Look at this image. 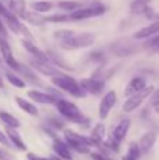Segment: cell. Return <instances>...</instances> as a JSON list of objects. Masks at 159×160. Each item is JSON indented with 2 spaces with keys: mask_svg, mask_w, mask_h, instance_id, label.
Listing matches in <instances>:
<instances>
[{
  "mask_svg": "<svg viewBox=\"0 0 159 160\" xmlns=\"http://www.w3.org/2000/svg\"><path fill=\"white\" fill-rule=\"evenodd\" d=\"M52 149H54V152H55V155L59 156L61 159H64V160H72L73 159L72 150H70V148L68 146L66 142H62V141H59V139H55V141L52 142Z\"/></svg>",
  "mask_w": 159,
  "mask_h": 160,
  "instance_id": "14",
  "label": "cell"
},
{
  "mask_svg": "<svg viewBox=\"0 0 159 160\" xmlns=\"http://www.w3.org/2000/svg\"><path fill=\"white\" fill-rule=\"evenodd\" d=\"M0 143H3L4 146H8V148L11 146V143H10V141H8V138H7V135H6V132H3L2 129H0Z\"/></svg>",
  "mask_w": 159,
  "mask_h": 160,
  "instance_id": "33",
  "label": "cell"
},
{
  "mask_svg": "<svg viewBox=\"0 0 159 160\" xmlns=\"http://www.w3.org/2000/svg\"><path fill=\"white\" fill-rule=\"evenodd\" d=\"M130 127H131V121L128 118H124L115 125V128L113 129V141L117 142V143H121L123 139L127 136L130 131Z\"/></svg>",
  "mask_w": 159,
  "mask_h": 160,
  "instance_id": "12",
  "label": "cell"
},
{
  "mask_svg": "<svg viewBox=\"0 0 159 160\" xmlns=\"http://www.w3.org/2000/svg\"><path fill=\"white\" fill-rule=\"evenodd\" d=\"M51 80H52V84L55 86V87L61 88L62 91H66V93H69L70 96H73V97H79V98H80V97L86 96V91L80 87L79 82L73 79L72 76L61 73V75H56V76H54V78H51Z\"/></svg>",
  "mask_w": 159,
  "mask_h": 160,
  "instance_id": "2",
  "label": "cell"
},
{
  "mask_svg": "<svg viewBox=\"0 0 159 160\" xmlns=\"http://www.w3.org/2000/svg\"><path fill=\"white\" fill-rule=\"evenodd\" d=\"M158 32H159V20L154 21L152 24L146 25V27L141 28L140 31H137V32L134 34V38L135 39H146V38H151V37L156 35Z\"/></svg>",
  "mask_w": 159,
  "mask_h": 160,
  "instance_id": "18",
  "label": "cell"
},
{
  "mask_svg": "<svg viewBox=\"0 0 159 160\" xmlns=\"http://www.w3.org/2000/svg\"><path fill=\"white\" fill-rule=\"evenodd\" d=\"M104 135H106V127H104L103 122H97V124L93 127L92 133H90V138L95 141L96 146H100L104 141Z\"/></svg>",
  "mask_w": 159,
  "mask_h": 160,
  "instance_id": "20",
  "label": "cell"
},
{
  "mask_svg": "<svg viewBox=\"0 0 159 160\" xmlns=\"http://www.w3.org/2000/svg\"><path fill=\"white\" fill-rule=\"evenodd\" d=\"M4 76H6V79H7V82L10 83L11 86L17 87V88H24L25 86H27L25 84V80H23L20 76H17L16 73H13L11 70H6Z\"/></svg>",
  "mask_w": 159,
  "mask_h": 160,
  "instance_id": "24",
  "label": "cell"
},
{
  "mask_svg": "<svg viewBox=\"0 0 159 160\" xmlns=\"http://www.w3.org/2000/svg\"><path fill=\"white\" fill-rule=\"evenodd\" d=\"M0 35H2V37H6V35H7V31H6L4 24L2 22V18H0Z\"/></svg>",
  "mask_w": 159,
  "mask_h": 160,
  "instance_id": "37",
  "label": "cell"
},
{
  "mask_svg": "<svg viewBox=\"0 0 159 160\" xmlns=\"http://www.w3.org/2000/svg\"><path fill=\"white\" fill-rule=\"evenodd\" d=\"M6 135H7L8 141H10L11 146H16L18 150H27V146H25L24 141H23L21 135L17 132V128H11V127H7L6 129Z\"/></svg>",
  "mask_w": 159,
  "mask_h": 160,
  "instance_id": "17",
  "label": "cell"
},
{
  "mask_svg": "<svg viewBox=\"0 0 159 160\" xmlns=\"http://www.w3.org/2000/svg\"><path fill=\"white\" fill-rule=\"evenodd\" d=\"M45 22H66V21H70L69 18V14H52V16H47L44 17Z\"/></svg>",
  "mask_w": 159,
  "mask_h": 160,
  "instance_id": "30",
  "label": "cell"
},
{
  "mask_svg": "<svg viewBox=\"0 0 159 160\" xmlns=\"http://www.w3.org/2000/svg\"><path fill=\"white\" fill-rule=\"evenodd\" d=\"M64 136L68 146L70 148V150H76V152L83 153V155L90 152V146H96L95 141L90 136L80 135V133L75 132L72 129H65Z\"/></svg>",
  "mask_w": 159,
  "mask_h": 160,
  "instance_id": "1",
  "label": "cell"
},
{
  "mask_svg": "<svg viewBox=\"0 0 159 160\" xmlns=\"http://www.w3.org/2000/svg\"><path fill=\"white\" fill-rule=\"evenodd\" d=\"M115 102H117V93L114 90H109L107 93H104V96L100 100V104H99V118L101 121L109 117Z\"/></svg>",
  "mask_w": 159,
  "mask_h": 160,
  "instance_id": "7",
  "label": "cell"
},
{
  "mask_svg": "<svg viewBox=\"0 0 159 160\" xmlns=\"http://www.w3.org/2000/svg\"><path fill=\"white\" fill-rule=\"evenodd\" d=\"M154 90H155L154 86H145L142 90L128 96V98L123 104V111L124 112H132V111H135L146 98H149V96L152 94Z\"/></svg>",
  "mask_w": 159,
  "mask_h": 160,
  "instance_id": "6",
  "label": "cell"
},
{
  "mask_svg": "<svg viewBox=\"0 0 159 160\" xmlns=\"http://www.w3.org/2000/svg\"><path fill=\"white\" fill-rule=\"evenodd\" d=\"M155 142H156V133L155 132L149 131V132L144 133V135L140 138V141H138V148H140V150H141V155L148 153L149 150L154 148Z\"/></svg>",
  "mask_w": 159,
  "mask_h": 160,
  "instance_id": "13",
  "label": "cell"
},
{
  "mask_svg": "<svg viewBox=\"0 0 159 160\" xmlns=\"http://www.w3.org/2000/svg\"><path fill=\"white\" fill-rule=\"evenodd\" d=\"M79 84H80V87L83 88L86 93H92V94H96V96H99V94L103 93L104 90V82L97 78H85V79H80V82H79Z\"/></svg>",
  "mask_w": 159,
  "mask_h": 160,
  "instance_id": "10",
  "label": "cell"
},
{
  "mask_svg": "<svg viewBox=\"0 0 159 160\" xmlns=\"http://www.w3.org/2000/svg\"><path fill=\"white\" fill-rule=\"evenodd\" d=\"M27 96L30 100L39 102V104H55L56 98H58V97L52 96L51 93H45V91H41V90H35V88L28 90Z\"/></svg>",
  "mask_w": 159,
  "mask_h": 160,
  "instance_id": "11",
  "label": "cell"
},
{
  "mask_svg": "<svg viewBox=\"0 0 159 160\" xmlns=\"http://www.w3.org/2000/svg\"><path fill=\"white\" fill-rule=\"evenodd\" d=\"M18 17L20 18H23V20H25L27 22H30V24H33V25H42L45 22L44 17H41L39 16V13H37V11L24 10Z\"/></svg>",
  "mask_w": 159,
  "mask_h": 160,
  "instance_id": "21",
  "label": "cell"
},
{
  "mask_svg": "<svg viewBox=\"0 0 159 160\" xmlns=\"http://www.w3.org/2000/svg\"><path fill=\"white\" fill-rule=\"evenodd\" d=\"M148 3L149 0H132L131 6H130V11L132 14H144L148 8Z\"/></svg>",
  "mask_w": 159,
  "mask_h": 160,
  "instance_id": "26",
  "label": "cell"
},
{
  "mask_svg": "<svg viewBox=\"0 0 159 160\" xmlns=\"http://www.w3.org/2000/svg\"><path fill=\"white\" fill-rule=\"evenodd\" d=\"M154 110H155V112L159 114V101H156V102L154 104Z\"/></svg>",
  "mask_w": 159,
  "mask_h": 160,
  "instance_id": "39",
  "label": "cell"
},
{
  "mask_svg": "<svg viewBox=\"0 0 159 160\" xmlns=\"http://www.w3.org/2000/svg\"><path fill=\"white\" fill-rule=\"evenodd\" d=\"M146 47L151 49H159V32L156 35L152 37V39H149V42L146 44Z\"/></svg>",
  "mask_w": 159,
  "mask_h": 160,
  "instance_id": "32",
  "label": "cell"
},
{
  "mask_svg": "<svg viewBox=\"0 0 159 160\" xmlns=\"http://www.w3.org/2000/svg\"><path fill=\"white\" fill-rule=\"evenodd\" d=\"M149 97H151V104H152V105H154L156 101H159V88H158V90H154V91H152V94H151Z\"/></svg>",
  "mask_w": 159,
  "mask_h": 160,
  "instance_id": "35",
  "label": "cell"
},
{
  "mask_svg": "<svg viewBox=\"0 0 159 160\" xmlns=\"http://www.w3.org/2000/svg\"><path fill=\"white\" fill-rule=\"evenodd\" d=\"M16 102L24 112L30 114V115H38V108L35 107V104L30 102L28 100L23 98V97H16Z\"/></svg>",
  "mask_w": 159,
  "mask_h": 160,
  "instance_id": "22",
  "label": "cell"
},
{
  "mask_svg": "<svg viewBox=\"0 0 159 160\" xmlns=\"http://www.w3.org/2000/svg\"><path fill=\"white\" fill-rule=\"evenodd\" d=\"M0 160H8V155L3 149H0Z\"/></svg>",
  "mask_w": 159,
  "mask_h": 160,
  "instance_id": "38",
  "label": "cell"
},
{
  "mask_svg": "<svg viewBox=\"0 0 159 160\" xmlns=\"http://www.w3.org/2000/svg\"><path fill=\"white\" fill-rule=\"evenodd\" d=\"M54 105L56 107L58 112L61 114L62 117H65L66 119H69V121L76 122V124H80V122L85 119L83 112L79 110L78 105H76L75 102L69 101V100H65V98H62V97H59V98H56V101Z\"/></svg>",
  "mask_w": 159,
  "mask_h": 160,
  "instance_id": "3",
  "label": "cell"
},
{
  "mask_svg": "<svg viewBox=\"0 0 159 160\" xmlns=\"http://www.w3.org/2000/svg\"><path fill=\"white\" fill-rule=\"evenodd\" d=\"M56 6H58V8H61V10L64 11H73L76 10V8L82 7V4L79 2H75V0H61V2L56 3Z\"/></svg>",
  "mask_w": 159,
  "mask_h": 160,
  "instance_id": "28",
  "label": "cell"
},
{
  "mask_svg": "<svg viewBox=\"0 0 159 160\" xmlns=\"http://www.w3.org/2000/svg\"><path fill=\"white\" fill-rule=\"evenodd\" d=\"M95 44V35L89 32H82V34H75L70 38L65 39V41L59 42L61 48L68 51L72 49H80V48H87L90 45Z\"/></svg>",
  "mask_w": 159,
  "mask_h": 160,
  "instance_id": "5",
  "label": "cell"
},
{
  "mask_svg": "<svg viewBox=\"0 0 159 160\" xmlns=\"http://www.w3.org/2000/svg\"><path fill=\"white\" fill-rule=\"evenodd\" d=\"M31 7H33V10L37 11V13H47V11L52 10L54 3L47 2V0H38V2L31 3Z\"/></svg>",
  "mask_w": 159,
  "mask_h": 160,
  "instance_id": "27",
  "label": "cell"
},
{
  "mask_svg": "<svg viewBox=\"0 0 159 160\" xmlns=\"http://www.w3.org/2000/svg\"><path fill=\"white\" fill-rule=\"evenodd\" d=\"M145 86H146L145 78H142V76H135V78H132L131 80H130L128 84H127V87L124 88V96H127V97L131 96V94L142 90Z\"/></svg>",
  "mask_w": 159,
  "mask_h": 160,
  "instance_id": "16",
  "label": "cell"
},
{
  "mask_svg": "<svg viewBox=\"0 0 159 160\" xmlns=\"http://www.w3.org/2000/svg\"><path fill=\"white\" fill-rule=\"evenodd\" d=\"M0 119H2L7 127H11V128L21 127V122H20L14 115H11L10 112H7V111H0Z\"/></svg>",
  "mask_w": 159,
  "mask_h": 160,
  "instance_id": "25",
  "label": "cell"
},
{
  "mask_svg": "<svg viewBox=\"0 0 159 160\" xmlns=\"http://www.w3.org/2000/svg\"><path fill=\"white\" fill-rule=\"evenodd\" d=\"M156 20H159V16H156Z\"/></svg>",
  "mask_w": 159,
  "mask_h": 160,
  "instance_id": "42",
  "label": "cell"
},
{
  "mask_svg": "<svg viewBox=\"0 0 159 160\" xmlns=\"http://www.w3.org/2000/svg\"><path fill=\"white\" fill-rule=\"evenodd\" d=\"M17 72H20L23 76H24V80H27V82H31V83H37L38 86H42V82L39 80V78L37 76V73L34 72L33 69H30L28 66H24V65L18 63V66H17Z\"/></svg>",
  "mask_w": 159,
  "mask_h": 160,
  "instance_id": "19",
  "label": "cell"
},
{
  "mask_svg": "<svg viewBox=\"0 0 159 160\" xmlns=\"http://www.w3.org/2000/svg\"><path fill=\"white\" fill-rule=\"evenodd\" d=\"M27 159H28V160H54L52 158H42V156L34 155V153H28V155H27Z\"/></svg>",
  "mask_w": 159,
  "mask_h": 160,
  "instance_id": "34",
  "label": "cell"
},
{
  "mask_svg": "<svg viewBox=\"0 0 159 160\" xmlns=\"http://www.w3.org/2000/svg\"><path fill=\"white\" fill-rule=\"evenodd\" d=\"M21 44H23V47L27 49V52L30 53L33 58H37V59H42V61H49V58H48V55H47V52H44V51L41 49V48H38L34 42H31L30 39H27V38H24L21 41Z\"/></svg>",
  "mask_w": 159,
  "mask_h": 160,
  "instance_id": "15",
  "label": "cell"
},
{
  "mask_svg": "<svg viewBox=\"0 0 159 160\" xmlns=\"http://www.w3.org/2000/svg\"><path fill=\"white\" fill-rule=\"evenodd\" d=\"M7 4H8V8H10L17 17L25 10V2L24 0H7Z\"/></svg>",
  "mask_w": 159,
  "mask_h": 160,
  "instance_id": "29",
  "label": "cell"
},
{
  "mask_svg": "<svg viewBox=\"0 0 159 160\" xmlns=\"http://www.w3.org/2000/svg\"><path fill=\"white\" fill-rule=\"evenodd\" d=\"M72 35H75V31H72V30H58V31L54 32V38H55L56 41H59V42L70 38Z\"/></svg>",
  "mask_w": 159,
  "mask_h": 160,
  "instance_id": "31",
  "label": "cell"
},
{
  "mask_svg": "<svg viewBox=\"0 0 159 160\" xmlns=\"http://www.w3.org/2000/svg\"><path fill=\"white\" fill-rule=\"evenodd\" d=\"M0 56H2V59L6 62V65H7L8 68H11L13 70L17 69L18 62H17L16 58L13 56V51H11V47L7 42L6 37H0Z\"/></svg>",
  "mask_w": 159,
  "mask_h": 160,
  "instance_id": "9",
  "label": "cell"
},
{
  "mask_svg": "<svg viewBox=\"0 0 159 160\" xmlns=\"http://www.w3.org/2000/svg\"><path fill=\"white\" fill-rule=\"evenodd\" d=\"M106 6L101 4L99 2H93L89 7H79L76 10L70 11L69 13V18L70 21H82V20H87L92 17H97L101 14L106 13Z\"/></svg>",
  "mask_w": 159,
  "mask_h": 160,
  "instance_id": "4",
  "label": "cell"
},
{
  "mask_svg": "<svg viewBox=\"0 0 159 160\" xmlns=\"http://www.w3.org/2000/svg\"><path fill=\"white\" fill-rule=\"evenodd\" d=\"M0 65H2V56H0Z\"/></svg>",
  "mask_w": 159,
  "mask_h": 160,
  "instance_id": "41",
  "label": "cell"
},
{
  "mask_svg": "<svg viewBox=\"0 0 159 160\" xmlns=\"http://www.w3.org/2000/svg\"><path fill=\"white\" fill-rule=\"evenodd\" d=\"M4 87V83H3V79H2V76H0V88H3Z\"/></svg>",
  "mask_w": 159,
  "mask_h": 160,
  "instance_id": "40",
  "label": "cell"
},
{
  "mask_svg": "<svg viewBox=\"0 0 159 160\" xmlns=\"http://www.w3.org/2000/svg\"><path fill=\"white\" fill-rule=\"evenodd\" d=\"M31 65H33V68L38 73H41V75H44V76H48V78H54V76L62 73L61 70H59V68L55 66L51 61H42V59L33 58Z\"/></svg>",
  "mask_w": 159,
  "mask_h": 160,
  "instance_id": "8",
  "label": "cell"
},
{
  "mask_svg": "<svg viewBox=\"0 0 159 160\" xmlns=\"http://www.w3.org/2000/svg\"><path fill=\"white\" fill-rule=\"evenodd\" d=\"M92 159L93 160H111L110 158H107V156L100 155V153H92Z\"/></svg>",
  "mask_w": 159,
  "mask_h": 160,
  "instance_id": "36",
  "label": "cell"
},
{
  "mask_svg": "<svg viewBox=\"0 0 159 160\" xmlns=\"http://www.w3.org/2000/svg\"><path fill=\"white\" fill-rule=\"evenodd\" d=\"M141 158V150L138 148L137 142H130L127 153L123 156V160H140Z\"/></svg>",
  "mask_w": 159,
  "mask_h": 160,
  "instance_id": "23",
  "label": "cell"
}]
</instances>
